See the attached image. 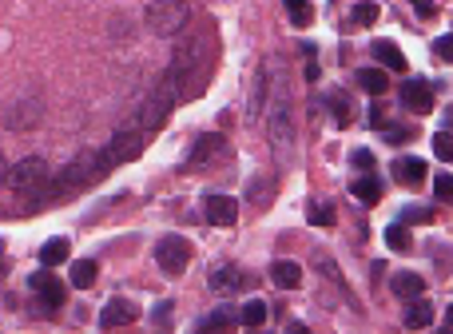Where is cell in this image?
Returning a JSON list of instances; mask_svg holds the SVG:
<instances>
[{
  "label": "cell",
  "instance_id": "cell-1",
  "mask_svg": "<svg viewBox=\"0 0 453 334\" xmlns=\"http://www.w3.org/2000/svg\"><path fill=\"white\" fill-rule=\"evenodd\" d=\"M144 20L155 36H175L191 24V4L187 0H151Z\"/></svg>",
  "mask_w": 453,
  "mask_h": 334
},
{
  "label": "cell",
  "instance_id": "cell-2",
  "mask_svg": "<svg viewBox=\"0 0 453 334\" xmlns=\"http://www.w3.org/2000/svg\"><path fill=\"white\" fill-rule=\"evenodd\" d=\"M155 263H159V271H167V275H183V271L191 267V243L183 235H163V239L155 243Z\"/></svg>",
  "mask_w": 453,
  "mask_h": 334
},
{
  "label": "cell",
  "instance_id": "cell-3",
  "mask_svg": "<svg viewBox=\"0 0 453 334\" xmlns=\"http://www.w3.org/2000/svg\"><path fill=\"white\" fill-rule=\"evenodd\" d=\"M44 179H48V163L40 156H24V159H16V163H8V171H4V183L16 191H32V187H40Z\"/></svg>",
  "mask_w": 453,
  "mask_h": 334
},
{
  "label": "cell",
  "instance_id": "cell-4",
  "mask_svg": "<svg viewBox=\"0 0 453 334\" xmlns=\"http://www.w3.org/2000/svg\"><path fill=\"white\" fill-rule=\"evenodd\" d=\"M207 287L219 290V295H239V290L254 287V275L243 267H235V263H223V267H215L207 275Z\"/></svg>",
  "mask_w": 453,
  "mask_h": 334
},
{
  "label": "cell",
  "instance_id": "cell-5",
  "mask_svg": "<svg viewBox=\"0 0 453 334\" xmlns=\"http://www.w3.org/2000/svg\"><path fill=\"white\" fill-rule=\"evenodd\" d=\"M28 287H32V295L40 299V307H44V311H60V307H64V283H60L56 275L36 271V275L28 278Z\"/></svg>",
  "mask_w": 453,
  "mask_h": 334
},
{
  "label": "cell",
  "instance_id": "cell-6",
  "mask_svg": "<svg viewBox=\"0 0 453 334\" xmlns=\"http://www.w3.org/2000/svg\"><path fill=\"white\" fill-rule=\"evenodd\" d=\"M203 215H207L211 227H235V223H239V203H235L231 195L211 191L207 199H203Z\"/></svg>",
  "mask_w": 453,
  "mask_h": 334
},
{
  "label": "cell",
  "instance_id": "cell-7",
  "mask_svg": "<svg viewBox=\"0 0 453 334\" xmlns=\"http://www.w3.org/2000/svg\"><path fill=\"white\" fill-rule=\"evenodd\" d=\"M135 318H139V311H135L132 299H111L108 307L100 311V326L104 330H120V326H132Z\"/></svg>",
  "mask_w": 453,
  "mask_h": 334
},
{
  "label": "cell",
  "instance_id": "cell-8",
  "mask_svg": "<svg viewBox=\"0 0 453 334\" xmlns=\"http://www.w3.org/2000/svg\"><path fill=\"white\" fill-rule=\"evenodd\" d=\"M402 104H406L409 111H418V116H426V111H433V92L426 80H406L402 84Z\"/></svg>",
  "mask_w": 453,
  "mask_h": 334
},
{
  "label": "cell",
  "instance_id": "cell-9",
  "mask_svg": "<svg viewBox=\"0 0 453 334\" xmlns=\"http://www.w3.org/2000/svg\"><path fill=\"white\" fill-rule=\"evenodd\" d=\"M4 120H8L12 132H28L36 120H40V100H32V96H24L20 104H12L8 111H4Z\"/></svg>",
  "mask_w": 453,
  "mask_h": 334
},
{
  "label": "cell",
  "instance_id": "cell-10",
  "mask_svg": "<svg viewBox=\"0 0 453 334\" xmlns=\"http://www.w3.org/2000/svg\"><path fill=\"white\" fill-rule=\"evenodd\" d=\"M219 151H223V135L219 132H203L199 140L191 144V163L183 167V171H191V167H207Z\"/></svg>",
  "mask_w": 453,
  "mask_h": 334
},
{
  "label": "cell",
  "instance_id": "cell-11",
  "mask_svg": "<svg viewBox=\"0 0 453 334\" xmlns=\"http://www.w3.org/2000/svg\"><path fill=\"white\" fill-rule=\"evenodd\" d=\"M394 179H398V183H406V187H418L421 179H426V159H418V156L394 159Z\"/></svg>",
  "mask_w": 453,
  "mask_h": 334
},
{
  "label": "cell",
  "instance_id": "cell-12",
  "mask_svg": "<svg viewBox=\"0 0 453 334\" xmlns=\"http://www.w3.org/2000/svg\"><path fill=\"white\" fill-rule=\"evenodd\" d=\"M96 275H100V263H96V259H72V267H68V278H72L76 290L96 287Z\"/></svg>",
  "mask_w": 453,
  "mask_h": 334
},
{
  "label": "cell",
  "instance_id": "cell-13",
  "mask_svg": "<svg viewBox=\"0 0 453 334\" xmlns=\"http://www.w3.org/2000/svg\"><path fill=\"white\" fill-rule=\"evenodd\" d=\"M350 195L358 203H366V207H374V203H382V179L366 171L362 179H354V183H350Z\"/></svg>",
  "mask_w": 453,
  "mask_h": 334
},
{
  "label": "cell",
  "instance_id": "cell-14",
  "mask_svg": "<svg viewBox=\"0 0 453 334\" xmlns=\"http://www.w3.org/2000/svg\"><path fill=\"white\" fill-rule=\"evenodd\" d=\"M374 56L390 68V72H406V68H409L406 52H402V48L394 44V40H374Z\"/></svg>",
  "mask_w": 453,
  "mask_h": 334
},
{
  "label": "cell",
  "instance_id": "cell-15",
  "mask_svg": "<svg viewBox=\"0 0 453 334\" xmlns=\"http://www.w3.org/2000/svg\"><path fill=\"white\" fill-rule=\"evenodd\" d=\"M271 278H275V287L294 290L302 283V267H299V263H290V259H278L275 267H271Z\"/></svg>",
  "mask_w": 453,
  "mask_h": 334
},
{
  "label": "cell",
  "instance_id": "cell-16",
  "mask_svg": "<svg viewBox=\"0 0 453 334\" xmlns=\"http://www.w3.org/2000/svg\"><path fill=\"white\" fill-rule=\"evenodd\" d=\"M430 323H433V307H430V302L421 299V295H418V299H409V311H406V326H409V330H426Z\"/></svg>",
  "mask_w": 453,
  "mask_h": 334
},
{
  "label": "cell",
  "instance_id": "cell-17",
  "mask_svg": "<svg viewBox=\"0 0 453 334\" xmlns=\"http://www.w3.org/2000/svg\"><path fill=\"white\" fill-rule=\"evenodd\" d=\"M68 255H72V243H68L64 235H56V239H48V243L40 247V263H44V267H56V263H64Z\"/></svg>",
  "mask_w": 453,
  "mask_h": 334
},
{
  "label": "cell",
  "instance_id": "cell-18",
  "mask_svg": "<svg viewBox=\"0 0 453 334\" xmlns=\"http://www.w3.org/2000/svg\"><path fill=\"white\" fill-rule=\"evenodd\" d=\"M354 80H358V88L370 92V96H382V92H386V84H390L382 68H358V76H354Z\"/></svg>",
  "mask_w": 453,
  "mask_h": 334
},
{
  "label": "cell",
  "instance_id": "cell-19",
  "mask_svg": "<svg viewBox=\"0 0 453 334\" xmlns=\"http://www.w3.org/2000/svg\"><path fill=\"white\" fill-rule=\"evenodd\" d=\"M394 295L409 302V299H418V295H426V283H421V275L402 271V275H394Z\"/></svg>",
  "mask_w": 453,
  "mask_h": 334
},
{
  "label": "cell",
  "instance_id": "cell-20",
  "mask_svg": "<svg viewBox=\"0 0 453 334\" xmlns=\"http://www.w3.org/2000/svg\"><path fill=\"white\" fill-rule=\"evenodd\" d=\"M326 104H330V111H334V120H338V128H350V120H354V104H350V96H346V92H330V96H326Z\"/></svg>",
  "mask_w": 453,
  "mask_h": 334
},
{
  "label": "cell",
  "instance_id": "cell-21",
  "mask_svg": "<svg viewBox=\"0 0 453 334\" xmlns=\"http://www.w3.org/2000/svg\"><path fill=\"white\" fill-rule=\"evenodd\" d=\"M239 323H243L247 330H259V326L266 323V302H263V299L243 302V311H239Z\"/></svg>",
  "mask_w": 453,
  "mask_h": 334
},
{
  "label": "cell",
  "instance_id": "cell-22",
  "mask_svg": "<svg viewBox=\"0 0 453 334\" xmlns=\"http://www.w3.org/2000/svg\"><path fill=\"white\" fill-rule=\"evenodd\" d=\"M227 326H235V314L223 307V311H211L207 318H199V330H227Z\"/></svg>",
  "mask_w": 453,
  "mask_h": 334
},
{
  "label": "cell",
  "instance_id": "cell-23",
  "mask_svg": "<svg viewBox=\"0 0 453 334\" xmlns=\"http://www.w3.org/2000/svg\"><path fill=\"white\" fill-rule=\"evenodd\" d=\"M287 8H290V20H294V28H306V24L314 20L310 0H287Z\"/></svg>",
  "mask_w": 453,
  "mask_h": 334
},
{
  "label": "cell",
  "instance_id": "cell-24",
  "mask_svg": "<svg viewBox=\"0 0 453 334\" xmlns=\"http://www.w3.org/2000/svg\"><path fill=\"white\" fill-rule=\"evenodd\" d=\"M386 247H390V251H406V247H409L406 223H390V227H386Z\"/></svg>",
  "mask_w": 453,
  "mask_h": 334
},
{
  "label": "cell",
  "instance_id": "cell-25",
  "mask_svg": "<svg viewBox=\"0 0 453 334\" xmlns=\"http://www.w3.org/2000/svg\"><path fill=\"white\" fill-rule=\"evenodd\" d=\"M378 12H382V8H378L374 0H358V4H354V24H362V28H370V24L378 20Z\"/></svg>",
  "mask_w": 453,
  "mask_h": 334
},
{
  "label": "cell",
  "instance_id": "cell-26",
  "mask_svg": "<svg viewBox=\"0 0 453 334\" xmlns=\"http://www.w3.org/2000/svg\"><path fill=\"white\" fill-rule=\"evenodd\" d=\"M433 195H438L442 203L453 199V175H449V171H442V175L433 179Z\"/></svg>",
  "mask_w": 453,
  "mask_h": 334
},
{
  "label": "cell",
  "instance_id": "cell-27",
  "mask_svg": "<svg viewBox=\"0 0 453 334\" xmlns=\"http://www.w3.org/2000/svg\"><path fill=\"white\" fill-rule=\"evenodd\" d=\"M310 223H314V227H334V207H330V203L310 207Z\"/></svg>",
  "mask_w": 453,
  "mask_h": 334
},
{
  "label": "cell",
  "instance_id": "cell-28",
  "mask_svg": "<svg viewBox=\"0 0 453 334\" xmlns=\"http://www.w3.org/2000/svg\"><path fill=\"white\" fill-rule=\"evenodd\" d=\"M433 151H438V156H442V159H449V151H453L449 128H445V132H438V135H433Z\"/></svg>",
  "mask_w": 453,
  "mask_h": 334
},
{
  "label": "cell",
  "instance_id": "cell-29",
  "mask_svg": "<svg viewBox=\"0 0 453 334\" xmlns=\"http://www.w3.org/2000/svg\"><path fill=\"white\" fill-rule=\"evenodd\" d=\"M409 135H414V128H398V123H394V128H386V144L398 147V144H406Z\"/></svg>",
  "mask_w": 453,
  "mask_h": 334
},
{
  "label": "cell",
  "instance_id": "cell-30",
  "mask_svg": "<svg viewBox=\"0 0 453 334\" xmlns=\"http://www.w3.org/2000/svg\"><path fill=\"white\" fill-rule=\"evenodd\" d=\"M354 167H358V171H370V167H374V151H370V147H358V151H354Z\"/></svg>",
  "mask_w": 453,
  "mask_h": 334
},
{
  "label": "cell",
  "instance_id": "cell-31",
  "mask_svg": "<svg viewBox=\"0 0 453 334\" xmlns=\"http://www.w3.org/2000/svg\"><path fill=\"white\" fill-rule=\"evenodd\" d=\"M167 314H171V302H159V307L151 311V323H155V326H163V330H167V326H171V318H167Z\"/></svg>",
  "mask_w": 453,
  "mask_h": 334
},
{
  "label": "cell",
  "instance_id": "cell-32",
  "mask_svg": "<svg viewBox=\"0 0 453 334\" xmlns=\"http://www.w3.org/2000/svg\"><path fill=\"white\" fill-rule=\"evenodd\" d=\"M433 52H438V56L445 60V64H449V56H453V40H449V32H445V36H438V44H433Z\"/></svg>",
  "mask_w": 453,
  "mask_h": 334
},
{
  "label": "cell",
  "instance_id": "cell-33",
  "mask_svg": "<svg viewBox=\"0 0 453 334\" xmlns=\"http://www.w3.org/2000/svg\"><path fill=\"white\" fill-rule=\"evenodd\" d=\"M409 219H430V207H406L398 223H409Z\"/></svg>",
  "mask_w": 453,
  "mask_h": 334
},
{
  "label": "cell",
  "instance_id": "cell-34",
  "mask_svg": "<svg viewBox=\"0 0 453 334\" xmlns=\"http://www.w3.org/2000/svg\"><path fill=\"white\" fill-rule=\"evenodd\" d=\"M409 4H414V8H418V16H426V20L438 12V4H433V0H409Z\"/></svg>",
  "mask_w": 453,
  "mask_h": 334
},
{
  "label": "cell",
  "instance_id": "cell-35",
  "mask_svg": "<svg viewBox=\"0 0 453 334\" xmlns=\"http://www.w3.org/2000/svg\"><path fill=\"white\" fill-rule=\"evenodd\" d=\"M370 123H374L378 132H382V108H378V104H374V108H370Z\"/></svg>",
  "mask_w": 453,
  "mask_h": 334
},
{
  "label": "cell",
  "instance_id": "cell-36",
  "mask_svg": "<svg viewBox=\"0 0 453 334\" xmlns=\"http://www.w3.org/2000/svg\"><path fill=\"white\" fill-rule=\"evenodd\" d=\"M318 76H322V68H318V64H306V80H310V84H314Z\"/></svg>",
  "mask_w": 453,
  "mask_h": 334
},
{
  "label": "cell",
  "instance_id": "cell-37",
  "mask_svg": "<svg viewBox=\"0 0 453 334\" xmlns=\"http://www.w3.org/2000/svg\"><path fill=\"white\" fill-rule=\"evenodd\" d=\"M4 171H8V159H4V151H0V183H4Z\"/></svg>",
  "mask_w": 453,
  "mask_h": 334
}]
</instances>
